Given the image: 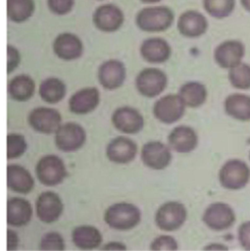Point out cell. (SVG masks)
Returning a JSON list of instances; mask_svg holds the SVG:
<instances>
[{"instance_id": "1", "label": "cell", "mask_w": 250, "mask_h": 251, "mask_svg": "<svg viewBox=\"0 0 250 251\" xmlns=\"http://www.w3.org/2000/svg\"><path fill=\"white\" fill-rule=\"evenodd\" d=\"M134 22L142 31L163 32L173 25L175 13L172 8L165 5H147L135 14Z\"/></svg>"}, {"instance_id": "2", "label": "cell", "mask_w": 250, "mask_h": 251, "mask_svg": "<svg viewBox=\"0 0 250 251\" xmlns=\"http://www.w3.org/2000/svg\"><path fill=\"white\" fill-rule=\"evenodd\" d=\"M140 219V210L127 202L115 203L108 207L104 214L105 223L117 230L131 229L139 224Z\"/></svg>"}, {"instance_id": "3", "label": "cell", "mask_w": 250, "mask_h": 251, "mask_svg": "<svg viewBox=\"0 0 250 251\" xmlns=\"http://www.w3.org/2000/svg\"><path fill=\"white\" fill-rule=\"evenodd\" d=\"M250 179V168L239 160L231 159L225 162L219 173L221 185L228 190H238L243 188Z\"/></svg>"}, {"instance_id": "4", "label": "cell", "mask_w": 250, "mask_h": 251, "mask_svg": "<svg viewBox=\"0 0 250 251\" xmlns=\"http://www.w3.org/2000/svg\"><path fill=\"white\" fill-rule=\"evenodd\" d=\"M35 174L43 185L55 186L64 181L67 169L63 160L53 154L41 157L35 167Z\"/></svg>"}, {"instance_id": "5", "label": "cell", "mask_w": 250, "mask_h": 251, "mask_svg": "<svg viewBox=\"0 0 250 251\" xmlns=\"http://www.w3.org/2000/svg\"><path fill=\"white\" fill-rule=\"evenodd\" d=\"M94 26L105 33L118 31L125 23L124 11L116 4L103 3L95 8L92 13Z\"/></svg>"}, {"instance_id": "6", "label": "cell", "mask_w": 250, "mask_h": 251, "mask_svg": "<svg viewBox=\"0 0 250 251\" xmlns=\"http://www.w3.org/2000/svg\"><path fill=\"white\" fill-rule=\"evenodd\" d=\"M168 84L167 75L158 68H145L135 77L137 91L145 97L153 98L161 94Z\"/></svg>"}, {"instance_id": "7", "label": "cell", "mask_w": 250, "mask_h": 251, "mask_svg": "<svg viewBox=\"0 0 250 251\" xmlns=\"http://www.w3.org/2000/svg\"><path fill=\"white\" fill-rule=\"evenodd\" d=\"M86 141L84 128L76 123H66L55 131V145L63 152H75L80 149Z\"/></svg>"}, {"instance_id": "8", "label": "cell", "mask_w": 250, "mask_h": 251, "mask_svg": "<svg viewBox=\"0 0 250 251\" xmlns=\"http://www.w3.org/2000/svg\"><path fill=\"white\" fill-rule=\"evenodd\" d=\"M187 212L183 204L176 201H169L162 204L157 210L155 223L162 230L174 231L184 224Z\"/></svg>"}, {"instance_id": "9", "label": "cell", "mask_w": 250, "mask_h": 251, "mask_svg": "<svg viewBox=\"0 0 250 251\" xmlns=\"http://www.w3.org/2000/svg\"><path fill=\"white\" fill-rule=\"evenodd\" d=\"M209 27L206 16L195 9L183 11L176 20V28L186 38H197L205 34Z\"/></svg>"}, {"instance_id": "10", "label": "cell", "mask_w": 250, "mask_h": 251, "mask_svg": "<svg viewBox=\"0 0 250 251\" xmlns=\"http://www.w3.org/2000/svg\"><path fill=\"white\" fill-rule=\"evenodd\" d=\"M185 112V105L179 95L168 94L158 99L153 106L154 117L164 124L177 122Z\"/></svg>"}, {"instance_id": "11", "label": "cell", "mask_w": 250, "mask_h": 251, "mask_svg": "<svg viewBox=\"0 0 250 251\" xmlns=\"http://www.w3.org/2000/svg\"><path fill=\"white\" fill-rule=\"evenodd\" d=\"M202 219L210 229L221 231L229 228L234 224L235 214L229 205L216 202L206 208Z\"/></svg>"}, {"instance_id": "12", "label": "cell", "mask_w": 250, "mask_h": 251, "mask_svg": "<svg viewBox=\"0 0 250 251\" xmlns=\"http://www.w3.org/2000/svg\"><path fill=\"white\" fill-rule=\"evenodd\" d=\"M27 122L35 131L43 134H51L55 133L61 126L62 116L53 108L37 107L28 114Z\"/></svg>"}, {"instance_id": "13", "label": "cell", "mask_w": 250, "mask_h": 251, "mask_svg": "<svg viewBox=\"0 0 250 251\" xmlns=\"http://www.w3.org/2000/svg\"><path fill=\"white\" fill-rule=\"evenodd\" d=\"M245 46L240 40L228 39L221 42L214 50V60L223 69H231L241 63Z\"/></svg>"}, {"instance_id": "14", "label": "cell", "mask_w": 250, "mask_h": 251, "mask_svg": "<svg viewBox=\"0 0 250 251\" xmlns=\"http://www.w3.org/2000/svg\"><path fill=\"white\" fill-rule=\"evenodd\" d=\"M54 54L61 60L74 61L81 57L83 43L81 39L73 32L59 33L52 43Z\"/></svg>"}, {"instance_id": "15", "label": "cell", "mask_w": 250, "mask_h": 251, "mask_svg": "<svg viewBox=\"0 0 250 251\" xmlns=\"http://www.w3.org/2000/svg\"><path fill=\"white\" fill-rule=\"evenodd\" d=\"M99 83L103 88L114 90L121 87L126 76V70L123 62L117 59H110L103 62L97 72Z\"/></svg>"}, {"instance_id": "16", "label": "cell", "mask_w": 250, "mask_h": 251, "mask_svg": "<svg viewBox=\"0 0 250 251\" xmlns=\"http://www.w3.org/2000/svg\"><path fill=\"white\" fill-rule=\"evenodd\" d=\"M37 218L45 224L56 222L62 215L64 204L60 196L53 191H44L38 195L35 202Z\"/></svg>"}, {"instance_id": "17", "label": "cell", "mask_w": 250, "mask_h": 251, "mask_svg": "<svg viewBox=\"0 0 250 251\" xmlns=\"http://www.w3.org/2000/svg\"><path fill=\"white\" fill-rule=\"evenodd\" d=\"M111 120L113 126L119 131L127 134H135L144 126L143 116L138 110L128 106L116 109Z\"/></svg>"}, {"instance_id": "18", "label": "cell", "mask_w": 250, "mask_h": 251, "mask_svg": "<svg viewBox=\"0 0 250 251\" xmlns=\"http://www.w3.org/2000/svg\"><path fill=\"white\" fill-rule=\"evenodd\" d=\"M141 160L143 164L152 170H164L172 161L170 148L160 141H149L142 146Z\"/></svg>"}, {"instance_id": "19", "label": "cell", "mask_w": 250, "mask_h": 251, "mask_svg": "<svg viewBox=\"0 0 250 251\" xmlns=\"http://www.w3.org/2000/svg\"><path fill=\"white\" fill-rule=\"evenodd\" d=\"M139 52L142 59L147 63L162 64L170 59L172 47L162 37H149L142 41Z\"/></svg>"}, {"instance_id": "20", "label": "cell", "mask_w": 250, "mask_h": 251, "mask_svg": "<svg viewBox=\"0 0 250 251\" xmlns=\"http://www.w3.org/2000/svg\"><path fill=\"white\" fill-rule=\"evenodd\" d=\"M137 154L136 143L125 136H118L112 139L106 147L107 158L116 164H127Z\"/></svg>"}, {"instance_id": "21", "label": "cell", "mask_w": 250, "mask_h": 251, "mask_svg": "<svg viewBox=\"0 0 250 251\" xmlns=\"http://www.w3.org/2000/svg\"><path fill=\"white\" fill-rule=\"evenodd\" d=\"M100 102V93L96 87H84L75 92L69 99V109L76 115H85L94 111Z\"/></svg>"}, {"instance_id": "22", "label": "cell", "mask_w": 250, "mask_h": 251, "mask_svg": "<svg viewBox=\"0 0 250 251\" xmlns=\"http://www.w3.org/2000/svg\"><path fill=\"white\" fill-rule=\"evenodd\" d=\"M8 188L19 194L29 193L34 186V180L31 174L24 167L11 164L6 169Z\"/></svg>"}, {"instance_id": "23", "label": "cell", "mask_w": 250, "mask_h": 251, "mask_svg": "<svg viewBox=\"0 0 250 251\" xmlns=\"http://www.w3.org/2000/svg\"><path fill=\"white\" fill-rule=\"evenodd\" d=\"M168 142L172 149L178 153H189L198 144V136L195 130L187 126H178L172 129L168 135Z\"/></svg>"}, {"instance_id": "24", "label": "cell", "mask_w": 250, "mask_h": 251, "mask_svg": "<svg viewBox=\"0 0 250 251\" xmlns=\"http://www.w3.org/2000/svg\"><path fill=\"white\" fill-rule=\"evenodd\" d=\"M32 217L30 203L23 197H12L7 201V224L11 226H23Z\"/></svg>"}, {"instance_id": "25", "label": "cell", "mask_w": 250, "mask_h": 251, "mask_svg": "<svg viewBox=\"0 0 250 251\" xmlns=\"http://www.w3.org/2000/svg\"><path fill=\"white\" fill-rule=\"evenodd\" d=\"M74 244L81 250L98 248L102 243V234L98 228L89 225L75 226L72 232Z\"/></svg>"}, {"instance_id": "26", "label": "cell", "mask_w": 250, "mask_h": 251, "mask_svg": "<svg viewBox=\"0 0 250 251\" xmlns=\"http://www.w3.org/2000/svg\"><path fill=\"white\" fill-rule=\"evenodd\" d=\"M225 113L241 122L250 121V96L241 93L228 95L225 100Z\"/></svg>"}, {"instance_id": "27", "label": "cell", "mask_w": 250, "mask_h": 251, "mask_svg": "<svg viewBox=\"0 0 250 251\" xmlns=\"http://www.w3.org/2000/svg\"><path fill=\"white\" fill-rule=\"evenodd\" d=\"M35 82L27 75H18L8 83V93L10 97L18 102H25L33 96Z\"/></svg>"}, {"instance_id": "28", "label": "cell", "mask_w": 250, "mask_h": 251, "mask_svg": "<svg viewBox=\"0 0 250 251\" xmlns=\"http://www.w3.org/2000/svg\"><path fill=\"white\" fill-rule=\"evenodd\" d=\"M34 12V0H6V15L12 23H25L33 16Z\"/></svg>"}, {"instance_id": "29", "label": "cell", "mask_w": 250, "mask_h": 251, "mask_svg": "<svg viewBox=\"0 0 250 251\" xmlns=\"http://www.w3.org/2000/svg\"><path fill=\"white\" fill-rule=\"evenodd\" d=\"M178 95L185 106L197 108L204 104L207 99L208 92L204 84L198 81H189L181 85Z\"/></svg>"}, {"instance_id": "30", "label": "cell", "mask_w": 250, "mask_h": 251, "mask_svg": "<svg viewBox=\"0 0 250 251\" xmlns=\"http://www.w3.org/2000/svg\"><path fill=\"white\" fill-rule=\"evenodd\" d=\"M66 84L58 77L45 78L39 85V96L48 104L59 103L66 95Z\"/></svg>"}, {"instance_id": "31", "label": "cell", "mask_w": 250, "mask_h": 251, "mask_svg": "<svg viewBox=\"0 0 250 251\" xmlns=\"http://www.w3.org/2000/svg\"><path fill=\"white\" fill-rule=\"evenodd\" d=\"M236 5V0H203L202 6L205 13L211 18L223 20L229 17Z\"/></svg>"}, {"instance_id": "32", "label": "cell", "mask_w": 250, "mask_h": 251, "mask_svg": "<svg viewBox=\"0 0 250 251\" xmlns=\"http://www.w3.org/2000/svg\"><path fill=\"white\" fill-rule=\"evenodd\" d=\"M228 80L237 89H250V65L239 63L228 71Z\"/></svg>"}, {"instance_id": "33", "label": "cell", "mask_w": 250, "mask_h": 251, "mask_svg": "<svg viewBox=\"0 0 250 251\" xmlns=\"http://www.w3.org/2000/svg\"><path fill=\"white\" fill-rule=\"evenodd\" d=\"M27 144L24 135L10 133L7 135V159L13 160L20 158L26 150Z\"/></svg>"}, {"instance_id": "34", "label": "cell", "mask_w": 250, "mask_h": 251, "mask_svg": "<svg viewBox=\"0 0 250 251\" xmlns=\"http://www.w3.org/2000/svg\"><path fill=\"white\" fill-rule=\"evenodd\" d=\"M66 248L63 236L56 231L45 233L39 242V249L43 251H62Z\"/></svg>"}, {"instance_id": "35", "label": "cell", "mask_w": 250, "mask_h": 251, "mask_svg": "<svg viewBox=\"0 0 250 251\" xmlns=\"http://www.w3.org/2000/svg\"><path fill=\"white\" fill-rule=\"evenodd\" d=\"M75 0H46L48 10L57 16L70 14L75 6Z\"/></svg>"}, {"instance_id": "36", "label": "cell", "mask_w": 250, "mask_h": 251, "mask_svg": "<svg viewBox=\"0 0 250 251\" xmlns=\"http://www.w3.org/2000/svg\"><path fill=\"white\" fill-rule=\"evenodd\" d=\"M177 248L176 240L170 235H160L156 237L150 246L152 250H176Z\"/></svg>"}, {"instance_id": "37", "label": "cell", "mask_w": 250, "mask_h": 251, "mask_svg": "<svg viewBox=\"0 0 250 251\" xmlns=\"http://www.w3.org/2000/svg\"><path fill=\"white\" fill-rule=\"evenodd\" d=\"M6 52H7V74H11L20 65L21 54H20L19 50L11 44L7 45Z\"/></svg>"}, {"instance_id": "38", "label": "cell", "mask_w": 250, "mask_h": 251, "mask_svg": "<svg viewBox=\"0 0 250 251\" xmlns=\"http://www.w3.org/2000/svg\"><path fill=\"white\" fill-rule=\"evenodd\" d=\"M238 240L245 250H250V221L244 222L238 228Z\"/></svg>"}, {"instance_id": "39", "label": "cell", "mask_w": 250, "mask_h": 251, "mask_svg": "<svg viewBox=\"0 0 250 251\" xmlns=\"http://www.w3.org/2000/svg\"><path fill=\"white\" fill-rule=\"evenodd\" d=\"M18 245H19L18 233L11 228L7 229V250L13 251L18 248Z\"/></svg>"}, {"instance_id": "40", "label": "cell", "mask_w": 250, "mask_h": 251, "mask_svg": "<svg viewBox=\"0 0 250 251\" xmlns=\"http://www.w3.org/2000/svg\"><path fill=\"white\" fill-rule=\"evenodd\" d=\"M102 249H107V250H125L126 247L122 244L121 242H109L105 246L102 247Z\"/></svg>"}, {"instance_id": "41", "label": "cell", "mask_w": 250, "mask_h": 251, "mask_svg": "<svg viewBox=\"0 0 250 251\" xmlns=\"http://www.w3.org/2000/svg\"><path fill=\"white\" fill-rule=\"evenodd\" d=\"M205 249H218V250H224V249H227V247L226 246H225V245H222V244H220V243H217V244H215V243H212L211 245H208V246H206L205 247Z\"/></svg>"}, {"instance_id": "42", "label": "cell", "mask_w": 250, "mask_h": 251, "mask_svg": "<svg viewBox=\"0 0 250 251\" xmlns=\"http://www.w3.org/2000/svg\"><path fill=\"white\" fill-rule=\"evenodd\" d=\"M241 7L248 13H250V0H239Z\"/></svg>"}, {"instance_id": "43", "label": "cell", "mask_w": 250, "mask_h": 251, "mask_svg": "<svg viewBox=\"0 0 250 251\" xmlns=\"http://www.w3.org/2000/svg\"><path fill=\"white\" fill-rule=\"evenodd\" d=\"M138 1L145 5H155V4L160 3L162 0H138Z\"/></svg>"}, {"instance_id": "44", "label": "cell", "mask_w": 250, "mask_h": 251, "mask_svg": "<svg viewBox=\"0 0 250 251\" xmlns=\"http://www.w3.org/2000/svg\"><path fill=\"white\" fill-rule=\"evenodd\" d=\"M96 1H106V0H96Z\"/></svg>"}]
</instances>
